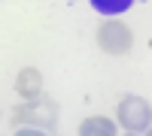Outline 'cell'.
I'll use <instances>...</instances> for the list:
<instances>
[{"mask_svg": "<svg viewBox=\"0 0 152 136\" xmlns=\"http://www.w3.org/2000/svg\"><path fill=\"white\" fill-rule=\"evenodd\" d=\"M97 45L104 48L107 55H125L128 48L134 45V36H131V27L122 21H107L97 27Z\"/></svg>", "mask_w": 152, "mask_h": 136, "instance_id": "obj_1", "label": "cell"}, {"mask_svg": "<svg viewBox=\"0 0 152 136\" xmlns=\"http://www.w3.org/2000/svg\"><path fill=\"white\" fill-rule=\"evenodd\" d=\"M119 121H122L125 130L140 133V130L149 127V121H152V109H149V103L143 100V97H125V100L119 103Z\"/></svg>", "mask_w": 152, "mask_h": 136, "instance_id": "obj_2", "label": "cell"}, {"mask_svg": "<svg viewBox=\"0 0 152 136\" xmlns=\"http://www.w3.org/2000/svg\"><path fill=\"white\" fill-rule=\"evenodd\" d=\"M18 121H28L34 127L49 130V127L58 124V103L52 97H40V100H34V103H24V109L18 112Z\"/></svg>", "mask_w": 152, "mask_h": 136, "instance_id": "obj_3", "label": "cell"}, {"mask_svg": "<svg viewBox=\"0 0 152 136\" xmlns=\"http://www.w3.org/2000/svg\"><path fill=\"white\" fill-rule=\"evenodd\" d=\"M15 91L24 97V100H34V97H40V91H43V76H40V70L24 67V70L18 73V79H15Z\"/></svg>", "mask_w": 152, "mask_h": 136, "instance_id": "obj_4", "label": "cell"}, {"mask_svg": "<svg viewBox=\"0 0 152 136\" xmlns=\"http://www.w3.org/2000/svg\"><path fill=\"white\" fill-rule=\"evenodd\" d=\"M79 133H82V136H97V133L113 136V133H116V127H113L110 118H85L82 127H79Z\"/></svg>", "mask_w": 152, "mask_h": 136, "instance_id": "obj_5", "label": "cell"}, {"mask_svg": "<svg viewBox=\"0 0 152 136\" xmlns=\"http://www.w3.org/2000/svg\"><path fill=\"white\" fill-rule=\"evenodd\" d=\"M134 3H140V0H91V6L100 12V15H119V12H128Z\"/></svg>", "mask_w": 152, "mask_h": 136, "instance_id": "obj_6", "label": "cell"}]
</instances>
